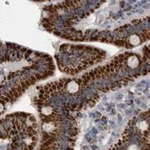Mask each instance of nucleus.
<instances>
[{"label":"nucleus","instance_id":"7","mask_svg":"<svg viewBox=\"0 0 150 150\" xmlns=\"http://www.w3.org/2000/svg\"><path fill=\"white\" fill-rule=\"evenodd\" d=\"M128 150H140V149H139V147L137 146V145H134H134L129 146Z\"/></svg>","mask_w":150,"mask_h":150},{"label":"nucleus","instance_id":"6","mask_svg":"<svg viewBox=\"0 0 150 150\" xmlns=\"http://www.w3.org/2000/svg\"><path fill=\"white\" fill-rule=\"evenodd\" d=\"M139 128H140V130L142 131L146 130V128H148V125H147V123H146L145 121H143V122H141L139 124Z\"/></svg>","mask_w":150,"mask_h":150},{"label":"nucleus","instance_id":"4","mask_svg":"<svg viewBox=\"0 0 150 150\" xmlns=\"http://www.w3.org/2000/svg\"><path fill=\"white\" fill-rule=\"evenodd\" d=\"M53 112V110L51 107L50 106H45V107H43L42 109H41V113L42 114L45 115V116H50L51 115Z\"/></svg>","mask_w":150,"mask_h":150},{"label":"nucleus","instance_id":"1","mask_svg":"<svg viewBox=\"0 0 150 150\" xmlns=\"http://www.w3.org/2000/svg\"><path fill=\"white\" fill-rule=\"evenodd\" d=\"M79 84L76 82V81H70L66 86V89L68 92H71V93H74L76 92L79 90Z\"/></svg>","mask_w":150,"mask_h":150},{"label":"nucleus","instance_id":"2","mask_svg":"<svg viewBox=\"0 0 150 150\" xmlns=\"http://www.w3.org/2000/svg\"><path fill=\"white\" fill-rule=\"evenodd\" d=\"M127 64L130 68H137L139 65V59L136 56H131L127 60Z\"/></svg>","mask_w":150,"mask_h":150},{"label":"nucleus","instance_id":"8","mask_svg":"<svg viewBox=\"0 0 150 150\" xmlns=\"http://www.w3.org/2000/svg\"><path fill=\"white\" fill-rule=\"evenodd\" d=\"M4 110V105H2V103H0V113Z\"/></svg>","mask_w":150,"mask_h":150},{"label":"nucleus","instance_id":"5","mask_svg":"<svg viewBox=\"0 0 150 150\" xmlns=\"http://www.w3.org/2000/svg\"><path fill=\"white\" fill-rule=\"evenodd\" d=\"M43 128H44V131H46L47 132H51L53 130H54L55 126L51 124V123H44Z\"/></svg>","mask_w":150,"mask_h":150},{"label":"nucleus","instance_id":"3","mask_svg":"<svg viewBox=\"0 0 150 150\" xmlns=\"http://www.w3.org/2000/svg\"><path fill=\"white\" fill-rule=\"evenodd\" d=\"M129 42L132 45H138L140 43V38L137 35H133L130 36V38H129Z\"/></svg>","mask_w":150,"mask_h":150}]
</instances>
